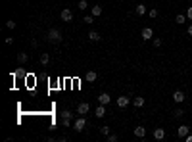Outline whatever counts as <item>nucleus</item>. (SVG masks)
Segmentation results:
<instances>
[{
    "mask_svg": "<svg viewBox=\"0 0 192 142\" xmlns=\"http://www.w3.org/2000/svg\"><path fill=\"white\" fill-rule=\"evenodd\" d=\"M46 39L50 40V42H54V44H58V42H62V31L50 29V31H48V35H46Z\"/></svg>",
    "mask_w": 192,
    "mask_h": 142,
    "instance_id": "nucleus-1",
    "label": "nucleus"
},
{
    "mask_svg": "<svg viewBox=\"0 0 192 142\" xmlns=\"http://www.w3.org/2000/svg\"><path fill=\"white\" fill-rule=\"evenodd\" d=\"M85 127H87V119H85V115H79V117L73 121V129H75L77 133H81Z\"/></svg>",
    "mask_w": 192,
    "mask_h": 142,
    "instance_id": "nucleus-2",
    "label": "nucleus"
},
{
    "mask_svg": "<svg viewBox=\"0 0 192 142\" xmlns=\"http://www.w3.org/2000/svg\"><path fill=\"white\" fill-rule=\"evenodd\" d=\"M88 111H90V104L88 102H81L79 106H77V113H79V115H87Z\"/></svg>",
    "mask_w": 192,
    "mask_h": 142,
    "instance_id": "nucleus-3",
    "label": "nucleus"
},
{
    "mask_svg": "<svg viewBox=\"0 0 192 142\" xmlns=\"http://www.w3.org/2000/svg\"><path fill=\"white\" fill-rule=\"evenodd\" d=\"M140 37H142V40H152V39H154L152 27H144V29H142V33H140Z\"/></svg>",
    "mask_w": 192,
    "mask_h": 142,
    "instance_id": "nucleus-4",
    "label": "nucleus"
},
{
    "mask_svg": "<svg viewBox=\"0 0 192 142\" xmlns=\"http://www.w3.org/2000/svg\"><path fill=\"white\" fill-rule=\"evenodd\" d=\"M190 134V127H186V125H181L179 129H177V136L179 138H186Z\"/></svg>",
    "mask_w": 192,
    "mask_h": 142,
    "instance_id": "nucleus-5",
    "label": "nucleus"
},
{
    "mask_svg": "<svg viewBox=\"0 0 192 142\" xmlns=\"http://www.w3.org/2000/svg\"><path fill=\"white\" fill-rule=\"evenodd\" d=\"M129 104H131V98H129V96H119V98H117V108L123 110V108H127Z\"/></svg>",
    "mask_w": 192,
    "mask_h": 142,
    "instance_id": "nucleus-6",
    "label": "nucleus"
},
{
    "mask_svg": "<svg viewBox=\"0 0 192 142\" xmlns=\"http://www.w3.org/2000/svg\"><path fill=\"white\" fill-rule=\"evenodd\" d=\"M184 98H186V96H184V92H183V90H175V92H173V102L183 104V102H184Z\"/></svg>",
    "mask_w": 192,
    "mask_h": 142,
    "instance_id": "nucleus-7",
    "label": "nucleus"
},
{
    "mask_svg": "<svg viewBox=\"0 0 192 142\" xmlns=\"http://www.w3.org/2000/svg\"><path fill=\"white\" fill-rule=\"evenodd\" d=\"M60 17H62V21H71V19H73V12H71V10H62V13H60Z\"/></svg>",
    "mask_w": 192,
    "mask_h": 142,
    "instance_id": "nucleus-8",
    "label": "nucleus"
},
{
    "mask_svg": "<svg viewBox=\"0 0 192 142\" xmlns=\"http://www.w3.org/2000/svg\"><path fill=\"white\" fill-rule=\"evenodd\" d=\"M134 136H137V138H144V136H146V129H144L142 125L134 127Z\"/></svg>",
    "mask_w": 192,
    "mask_h": 142,
    "instance_id": "nucleus-9",
    "label": "nucleus"
},
{
    "mask_svg": "<svg viewBox=\"0 0 192 142\" xmlns=\"http://www.w3.org/2000/svg\"><path fill=\"white\" fill-rule=\"evenodd\" d=\"M98 102H100V104H104V106H106V104H110V102H111V96L108 94V92H102V94H100V96H98Z\"/></svg>",
    "mask_w": 192,
    "mask_h": 142,
    "instance_id": "nucleus-10",
    "label": "nucleus"
},
{
    "mask_svg": "<svg viewBox=\"0 0 192 142\" xmlns=\"http://www.w3.org/2000/svg\"><path fill=\"white\" fill-rule=\"evenodd\" d=\"M94 115H96L98 119H102V117L106 115V108H104V104H100V106H98V108L94 110Z\"/></svg>",
    "mask_w": 192,
    "mask_h": 142,
    "instance_id": "nucleus-11",
    "label": "nucleus"
},
{
    "mask_svg": "<svg viewBox=\"0 0 192 142\" xmlns=\"http://www.w3.org/2000/svg\"><path fill=\"white\" fill-rule=\"evenodd\" d=\"M102 6L100 4H94V6H92V10H90V13H92V16H94V17H98V16H102Z\"/></svg>",
    "mask_w": 192,
    "mask_h": 142,
    "instance_id": "nucleus-12",
    "label": "nucleus"
},
{
    "mask_svg": "<svg viewBox=\"0 0 192 142\" xmlns=\"http://www.w3.org/2000/svg\"><path fill=\"white\" fill-rule=\"evenodd\" d=\"M154 138L156 140H163L165 138V129H156L154 131Z\"/></svg>",
    "mask_w": 192,
    "mask_h": 142,
    "instance_id": "nucleus-13",
    "label": "nucleus"
},
{
    "mask_svg": "<svg viewBox=\"0 0 192 142\" xmlns=\"http://www.w3.org/2000/svg\"><path fill=\"white\" fill-rule=\"evenodd\" d=\"M148 10H146V6L144 4H137V8H134V13H137V16H144Z\"/></svg>",
    "mask_w": 192,
    "mask_h": 142,
    "instance_id": "nucleus-14",
    "label": "nucleus"
},
{
    "mask_svg": "<svg viewBox=\"0 0 192 142\" xmlns=\"http://www.w3.org/2000/svg\"><path fill=\"white\" fill-rule=\"evenodd\" d=\"M100 39H102V37H100V33H98V31H90V33H88V40H92V42H98Z\"/></svg>",
    "mask_w": 192,
    "mask_h": 142,
    "instance_id": "nucleus-15",
    "label": "nucleus"
},
{
    "mask_svg": "<svg viewBox=\"0 0 192 142\" xmlns=\"http://www.w3.org/2000/svg\"><path fill=\"white\" fill-rule=\"evenodd\" d=\"M186 13H177V17H175V23H179V25H183V23H186Z\"/></svg>",
    "mask_w": 192,
    "mask_h": 142,
    "instance_id": "nucleus-16",
    "label": "nucleus"
},
{
    "mask_svg": "<svg viewBox=\"0 0 192 142\" xmlns=\"http://www.w3.org/2000/svg\"><path fill=\"white\" fill-rule=\"evenodd\" d=\"M96 77H98V75H96V71H87L85 79H87L88 83H94V81H96Z\"/></svg>",
    "mask_w": 192,
    "mask_h": 142,
    "instance_id": "nucleus-17",
    "label": "nucleus"
},
{
    "mask_svg": "<svg viewBox=\"0 0 192 142\" xmlns=\"http://www.w3.org/2000/svg\"><path fill=\"white\" fill-rule=\"evenodd\" d=\"M27 60H29V54H27V52H19L17 54V62L19 63H25Z\"/></svg>",
    "mask_w": 192,
    "mask_h": 142,
    "instance_id": "nucleus-18",
    "label": "nucleus"
},
{
    "mask_svg": "<svg viewBox=\"0 0 192 142\" xmlns=\"http://www.w3.org/2000/svg\"><path fill=\"white\" fill-rule=\"evenodd\" d=\"M48 62H50V56H48L46 52H42L40 54V63H42V65H48Z\"/></svg>",
    "mask_w": 192,
    "mask_h": 142,
    "instance_id": "nucleus-19",
    "label": "nucleus"
},
{
    "mask_svg": "<svg viewBox=\"0 0 192 142\" xmlns=\"http://www.w3.org/2000/svg\"><path fill=\"white\" fill-rule=\"evenodd\" d=\"M133 102H134V108H142V106H144V98H142V96H137Z\"/></svg>",
    "mask_w": 192,
    "mask_h": 142,
    "instance_id": "nucleus-20",
    "label": "nucleus"
},
{
    "mask_svg": "<svg viewBox=\"0 0 192 142\" xmlns=\"http://www.w3.org/2000/svg\"><path fill=\"white\" fill-rule=\"evenodd\" d=\"M60 115H62V119H71V117H73V113H71L69 110H63Z\"/></svg>",
    "mask_w": 192,
    "mask_h": 142,
    "instance_id": "nucleus-21",
    "label": "nucleus"
},
{
    "mask_svg": "<svg viewBox=\"0 0 192 142\" xmlns=\"http://www.w3.org/2000/svg\"><path fill=\"white\" fill-rule=\"evenodd\" d=\"M77 8H79V10H87V8H88V2H87V0H79Z\"/></svg>",
    "mask_w": 192,
    "mask_h": 142,
    "instance_id": "nucleus-22",
    "label": "nucleus"
},
{
    "mask_svg": "<svg viewBox=\"0 0 192 142\" xmlns=\"http://www.w3.org/2000/svg\"><path fill=\"white\" fill-rule=\"evenodd\" d=\"M83 21H85V23H87V25L94 23V16H92V13H90V16H85V17H83Z\"/></svg>",
    "mask_w": 192,
    "mask_h": 142,
    "instance_id": "nucleus-23",
    "label": "nucleus"
},
{
    "mask_svg": "<svg viewBox=\"0 0 192 142\" xmlns=\"http://www.w3.org/2000/svg\"><path fill=\"white\" fill-rule=\"evenodd\" d=\"M98 131H100V134H102V136H108V134H110V127H100V129H98Z\"/></svg>",
    "mask_w": 192,
    "mask_h": 142,
    "instance_id": "nucleus-24",
    "label": "nucleus"
},
{
    "mask_svg": "<svg viewBox=\"0 0 192 142\" xmlns=\"http://www.w3.org/2000/svg\"><path fill=\"white\" fill-rule=\"evenodd\" d=\"M117 140H119L117 134H113V133H110V134H108V142H117Z\"/></svg>",
    "mask_w": 192,
    "mask_h": 142,
    "instance_id": "nucleus-25",
    "label": "nucleus"
},
{
    "mask_svg": "<svg viewBox=\"0 0 192 142\" xmlns=\"http://www.w3.org/2000/svg\"><path fill=\"white\" fill-rule=\"evenodd\" d=\"M173 115H175V117H183V115H184V111H183V108H177V110L173 111Z\"/></svg>",
    "mask_w": 192,
    "mask_h": 142,
    "instance_id": "nucleus-26",
    "label": "nucleus"
},
{
    "mask_svg": "<svg viewBox=\"0 0 192 142\" xmlns=\"http://www.w3.org/2000/svg\"><path fill=\"white\" fill-rule=\"evenodd\" d=\"M152 42H154V46H156V48H160V46L163 44V40H161V39H152Z\"/></svg>",
    "mask_w": 192,
    "mask_h": 142,
    "instance_id": "nucleus-27",
    "label": "nucleus"
},
{
    "mask_svg": "<svg viewBox=\"0 0 192 142\" xmlns=\"http://www.w3.org/2000/svg\"><path fill=\"white\" fill-rule=\"evenodd\" d=\"M186 17H188V21H192V6L186 8Z\"/></svg>",
    "mask_w": 192,
    "mask_h": 142,
    "instance_id": "nucleus-28",
    "label": "nucleus"
},
{
    "mask_svg": "<svg viewBox=\"0 0 192 142\" xmlns=\"http://www.w3.org/2000/svg\"><path fill=\"white\" fill-rule=\"evenodd\" d=\"M6 27H8V29H13V27H16V21H6Z\"/></svg>",
    "mask_w": 192,
    "mask_h": 142,
    "instance_id": "nucleus-29",
    "label": "nucleus"
},
{
    "mask_svg": "<svg viewBox=\"0 0 192 142\" xmlns=\"http://www.w3.org/2000/svg\"><path fill=\"white\" fill-rule=\"evenodd\" d=\"M150 17H152V19L158 17V10H156V8H152V10H150Z\"/></svg>",
    "mask_w": 192,
    "mask_h": 142,
    "instance_id": "nucleus-30",
    "label": "nucleus"
},
{
    "mask_svg": "<svg viewBox=\"0 0 192 142\" xmlns=\"http://www.w3.org/2000/svg\"><path fill=\"white\" fill-rule=\"evenodd\" d=\"M62 125L63 127H71V119H62Z\"/></svg>",
    "mask_w": 192,
    "mask_h": 142,
    "instance_id": "nucleus-31",
    "label": "nucleus"
},
{
    "mask_svg": "<svg viewBox=\"0 0 192 142\" xmlns=\"http://www.w3.org/2000/svg\"><path fill=\"white\" fill-rule=\"evenodd\" d=\"M186 33H188V35H190V37H192V23L188 25V29H186Z\"/></svg>",
    "mask_w": 192,
    "mask_h": 142,
    "instance_id": "nucleus-32",
    "label": "nucleus"
},
{
    "mask_svg": "<svg viewBox=\"0 0 192 142\" xmlns=\"http://www.w3.org/2000/svg\"><path fill=\"white\" fill-rule=\"evenodd\" d=\"M184 140H186V142H192V134H188V136L184 138Z\"/></svg>",
    "mask_w": 192,
    "mask_h": 142,
    "instance_id": "nucleus-33",
    "label": "nucleus"
}]
</instances>
